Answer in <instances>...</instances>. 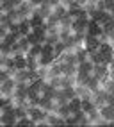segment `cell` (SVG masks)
<instances>
[{"label":"cell","mask_w":114,"mask_h":127,"mask_svg":"<svg viewBox=\"0 0 114 127\" xmlns=\"http://www.w3.org/2000/svg\"><path fill=\"white\" fill-rule=\"evenodd\" d=\"M89 2H95V4H96V2H98V0H89Z\"/></svg>","instance_id":"bcb514c9"},{"label":"cell","mask_w":114,"mask_h":127,"mask_svg":"<svg viewBox=\"0 0 114 127\" xmlns=\"http://www.w3.org/2000/svg\"><path fill=\"white\" fill-rule=\"evenodd\" d=\"M86 86L91 90V91H96V90H100V88H102V81H100L98 77H95V75L91 73V75L87 77V81H86Z\"/></svg>","instance_id":"7c38bea8"},{"label":"cell","mask_w":114,"mask_h":127,"mask_svg":"<svg viewBox=\"0 0 114 127\" xmlns=\"http://www.w3.org/2000/svg\"><path fill=\"white\" fill-rule=\"evenodd\" d=\"M87 116H89V120H91V125H96V122L102 118V115H100V107H93V109H89L87 111Z\"/></svg>","instance_id":"e0dca14e"},{"label":"cell","mask_w":114,"mask_h":127,"mask_svg":"<svg viewBox=\"0 0 114 127\" xmlns=\"http://www.w3.org/2000/svg\"><path fill=\"white\" fill-rule=\"evenodd\" d=\"M61 77L62 75H57V77H48V84H50L52 88H61Z\"/></svg>","instance_id":"e575fe53"},{"label":"cell","mask_w":114,"mask_h":127,"mask_svg":"<svg viewBox=\"0 0 114 127\" xmlns=\"http://www.w3.org/2000/svg\"><path fill=\"white\" fill-rule=\"evenodd\" d=\"M71 34H73L71 29H61L59 27V38H61V41H68Z\"/></svg>","instance_id":"d6a6232c"},{"label":"cell","mask_w":114,"mask_h":127,"mask_svg":"<svg viewBox=\"0 0 114 127\" xmlns=\"http://www.w3.org/2000/svg\"><path fill=\"white\" fill-rule=\"evenodd\" d=\"M68 106H70V109H71V113H77V111H80V109H82V98L73 97L70 102H68Z\"/></svg>","instance_id":"7402d4cb"},{"label":"cell","mask_w":114,"mask_h":127,"mask_svg":"<svg viewBox=\"0 0 114 127\" xmlns=\"http://www.w3.org/2000/svg\"><path fill=\"white\" fill-rule=\"evenodd\" d=\"M59 27H61V29H71V27H73V18H71L70 14H68V16H64V18H61Z\"/></svg>","instance_id":"f546056e"},{"label":"cell","mask_w":114,"mask_h":127,"mask_svg":"<svg viewBox=\"0 0 114 127\" xmlns=\"http://www.w3.org/2000/svg\"><path fill=\"white\" fill-rule=\"evenodd\" d=\"M68 9H70L68 5L59 4V5H55V7H54V14H57L59 18H64V16H68Z\"/></svg>","instance_id":"4316f807"},{"label":"cell","mask_w":114,"mask_h":127,"mask_svg":"<svg viewBox=\"0 0 114 127\" xmlns=\"http://www.w3.org/2000/svg\"><path fill=\"white\" fill-rule=\"evenodd\" d=\"M32 32L39 38L41 43H45V41H46V23H45V25H38V27H32Z\"/></svg>","instance_id":"4fadbf2b"},{"label":"cell","mask_w":114,"mask_h":127,"mask_svg":"<svg viewBox=\"0 0 114 127\" xmlns=\"http://www.w3.org/2000/svg\"><path fill=\"white\" fill-rule=\"evenodd\" d=\"M102 29H103V32H105V34H112V32H114V20H111V22H107V23H103L102 25Z\"/></svg>","instance_id":"d590c367"},{"label":"cell","mask_w":114,"mask_h":127,"mask_svg":"<svg viewBox=\"0 0 114 127\" xmlns=\"http://www.w3.org/2000/svg\"><path fill=\"white\" fill-rule=\"evenodd\" d=\"M77 84L75 77H70V75H62L61 77V88H73Z\"/></svg>","instance_id":"603a6c76"},{"label":"cell","mask_w":114,"mask_h":127,"mask_svg":"<svg viewBox=\"0 0 114 127\" xmlns=\"http://www.w3.org/2000/svg\"><path fill=\"white\" fill-rule=\"evenodd\" d=\"M16 43L20 45L21 52H25V54H27V50L30 48V43H29V38H27V36H20V38H18V41H16Z\"/></svg>","instance_id":"f1b7e54d"},{"label":"cell","mask_w":114,"mask_h":127,"mask_svg":"<svg viewBox=\"0 0 114 127\" xmlns=\"http://www.w3.org/2000/svg\"><path fill=\"white\" fill-rule=\"evenodd\" d=\"M16 90V79L14 77H9L0 82V95L2 97H13V93Z\"/></svg>","instance_id":"7a4b0ae2"},{"label":"cell","mask_w":114,"mask_h":127,"mask_svg":"<svg viewBox=\"0 0 114 127\" xmlns=\"http://www.w3.org/2000/svg\"><path fill=\"white\" fill-rule=\"evenodd\" d=\"M29 20H30V25H32V27H38V25H45V18L38 13V9L32 13V16H30Z\"/></svg>","instance_id":"d6986e66"},{"label":"cell","mask_w":114,"mask_h":127,"mask_svg":"<svg viewBox=\"0 0 114 127\" xmlns=\"http://www.w3.org/2000/svg\"><path fill=\"white\" fill-rule=\"evenodd\" d=\"M38 13H39V14H41V16H43V18L46 20V18H48V16H50V14L54 13V5H50V4H48V2H46V4H43L41 7H38Z\"/></svg>","instance_id":"ffe728a7"},{"label":"cell","mask_w":114,"mask_h":127,"mask_svg":"<svg viewBox=\"0 0 114 127\" xmlns=\"http://www.w3.org/2000/svg\"><path fill=\"white\" fill-rule=\"evenodd\" d=\"M27 38H29V43H30V47H32V45H38V43H41V41H39V38L34 34V32H30V34H29Z\"/></svg>","instance_id":"f35d334b"},{"label":"cell","mask_w":114,"mask_h":127,"mask_svg":"<svg viewBox=\"0 0 114 127\" xmlns=\"http://www.w3.org/2000/svg\"><path fill=\"white\" fill-rule=\"evenodd\" d=\"M102 32H103L102 23H98L96 20H89V25H87V34H91V36H96V38H98Z\"/></svg>","instance_id":"9c48e42d"},{"label":"cell","mask_w":114,"mask_h":127,"mask_svg":"<svg viewBox=\"0 0 114 127\" xmlns=\"http://www.w3.org/2000/svg\"><path fill=\"white\" fill-rule=\"evenodd\" d=\"M16 9V5H14V0H0V13H9Z\"/></svg>","instance_id":"ac0fdd59"},{"label":"cell","mask_w":114,"mask_h":127,"mask_svg":"<svg viewBox=\"0 0 114 127\" xmlns=\"http://www.w3.org/2000/svg\"><path fill=\"white\" fill-rule=\"evenodd\" d=\"M43 56H55V52H54V45H50V43H43V52H41Z\"/></svg>","instance_id":"74e56055"},{"label":"cell","mask_w":114,"mask_h":127,"mask_svg":"<svg viewBox=\"0 0 114 127\" xmlns=\"http://www.w3.org/2000/svg\"><path fill=\"white\" fill-rule=\"evenodd\" d=\"M64 50H66V43H64V41H59V43H55L54 45V52H55V59L59 57Z\"/></svg>","instance_id":"1f68e13d"},{"label":"cell","mask_w":114,"mask_h":127,"mask_svg":"<svg viewBox=\"0 0 114 127\" xmlns=\"http://www.w3.org/2000/svg\"><path fill=\"white\" fill-rule=\"evenodd\" d=\"M45 23H46V27L48 29H50V27H59V23H61V18H59V16H57V14H50V16H48V18L45 20Z\"/></svg>","instance_id":"d4e9b609"},{"label":"cell","mask_w":114,"mask_h":127,"mask_svg":"<svg viewBox=\"0 0 114 127\" xmlns=\"http://www.w3.org/2000/svg\"><path fill=\"white\" fill-rule=\"evenodd\" d=\"M102 88L107 91V93H114V79H111V77H107V79H103L102 81Z\"/></svg>","instance_id":"83f0119b"},{"label":"cell","mask_w":114,"mask_h":127,"mask_svg":"<svg viewBox=\"0 0 114 127\" xmlns=\"http://www.w3.org/2000/svg\"><path fill=\"white\" fill-rule=\"evenodd\" d=\"M30 32H32L30 20H21V22H20V34H21V36H29Z\"/></svg>","instance_id":"44dd1931"},{"label":"cell","mask_w":114,"mask_h":127,"mask_svg":"<svg viewBox=\"0 0 114 127\" xmlns=\"http://www.w3.org/2000/svg\"><path fill=\"white\" fill-rule=\"evenodd\" d=\"M100 115H102L103 120L109 122V125H114V106H111V104L102 106L100 107Z\"/></svg>","instance_id":"277c9868"},{"label":"cell","mask_w":114,"mask_h":127,"mask_svg":"<svg viewBox=\"0 0 114 127\" xmlns=\"http://www.w3.org/2000/svg\"><path fill=\"white\" fill-rule=\"evenodd\" d=\"M93 75H95V77H98L100 81L107 79V77H109V64H105V63H98V64H95Z\"/></svg>","instance_id":"5b68a950"},{"label":"cell","mask_w":114,"mask_h":127,"mask_svg":"<svg viewBox=\"0 0 114 127\" xmlns=\"http://www.w3.org/2000/svg\"><path fill=\"white\" fill-rule=\"evenodd\" d=\"M46 2H48V0H30V4L34 5L36 9H38V7H41L43 4H46Z\"/></svg>","instance_id":"60d3db41"},{"label":"cell","mask_w":114,"mask_h":127,"mask_svg":"<svg viewBox=\"0 0 114 127\" xmlns=\"http://www.w3.org/2000/svg\"><path fill=\"white\" fill-rule=\"evenodd\" d=\"M75 93H77L78 98H91V100L95 95V91H91L86 84H75Z\"/></svg>","instance_id":"52a82bcc"},{"label":"cell","mask_w":114,"mask_h":127,"mask_svg":"<svg viewBox=\"0 0 114 127\" xmlns=\"http://www.w3.org/2000/svg\"><path fill=\"white\" fill-rule=\"evenodd\" d=\"M55 113H57V115H59V116H62V118H64V120H66V118H68L70 115H73L68 104H57V109H55Z\"/></svg>","instance_id":"9a60e30c"},{"label":"cell","mask_w":114,"mask_h":127,"mask_svg":"<svg viewBox=\"0 0 114 127\" xmlns=\"http://www.w3.org/2000/svg\"><path fill=\"white\" fill-rule=\"evenodd\" d=\"M77 59H78V63H82V61H86V59H89V50L82 45V47H78L77 50Z\"/></svg>","instance_id":"cb8c5ba5"},{"label":"cell","mask_w":114,"mask_h":127,"mask_svg":"<svg viewBox=\"0 0 114 127\" xmlns=\"http://www.w3.org/2000/svg\"><path fill=\"white\" fill-rule=\"evenodd\" d=\"M89 14L86 13V9H84V14L80 16V18H75L73 20V27H71V31L73 32H77V34H87V25H89Z\"/></svg>","instance_id":"6da1fadb"},{"label":"cell","mask_w":114,"mask_h":127,"mask_svg":"<svg viewBox=\"0 0 114 127\" xmlns=\"http://www.w3.org/2000/svg\"><path fill=\"white\" fill-rule=\"evenodd\" d=\"M0 122H2L5 127H16L18 118H16L14 113H2V115H0Z\"/></svg>","instance_id":"ba28073f"},{"label":"cell","mask_w":114,"mask_h":127,"mask_svg":"<svg viewBox=\"0 0 114 127\" xmlns=\"http://www.w3.org/2000/svg\"><path fill=\"white\" fill-rule=\"evenodd\" d=\"M84 47L89 50V52H96L100 48V39L96 36H91V34H86V39H84Z\"/></svg>","instance_id":"8992f818"},{"label":"cell","mask_w":114,"mask_h":127,"mask_svg":"<svg viewBox=\"0 0 114 127\" xmlns=\"http://www.w3.org/2000/svg\"><path fill=\"white\" fill-rule=\"evenodd\" d=\"M43 52V43H38V45H32L29 50H27V59L29 57H39Z\"/></svg>","instance_id":"2e32d148"},{"label":"cell","mask_w":114,"mask_h":127,"mask_svg":"<svg viewBox=\"0 0 114 127\" xmlns=\"http://www.w3.org/2000/svg\"><path fill=\"white\" fill-rule=\"evenodd\" d=\"M61 4L68 5V7H73V5H77V4H75V0H61Z\"/></svg>","instance_id":"b9f144b4"},{"label":"cell","mask_w":114,"mask_h":127,"mask_svg":"<svg viewBox=\"0 0 114 127\" xmlns=\"http://www.w3.org/2000/svg\"><path fill=\"white\" fill-rule=\"evenodd\" d=\"M89 2V0H75V4L77 5H80V7H86V4Z\"/></svg>","instance_id":"ee69618b"},{"label":"cell","mask_w":114,"mask_h":127,"mask_svg":"<svg viewBox=\"0 0 114 127\" xmlns=\"http://www.w3.org/2000/svg\"><path fill=\"white\" fill-rule=\"evenodd\" d=\"M93 70H95V63L89 61V59H86V61H82V63H78V72H84V73H89V75H91Z\"/></svg>","instance_id":"5bb4252c"},{"label":"cell","mask_w":114,"mask_h":127,"mask_svg":"<svg viewBox=\"0 0 114 127\" xmlns=\"http://www.w3.org/2000/svg\"><path fill=\"white\" fill-rule=\"evenodd\" d=\"M68 14L71 16L73 20H75V18H80V16L84 14V7H80V5H73V7H70V9H68Z\"/></svg>","instance_id":"484cf974"},{"label":"cell","mask_w":114,"mask_h":127,"mask_svg":"<svg viewBox=\"0 0 114 127\" xmlns=\"http://www.w3.org/2000/svg\"><path fill=\"white\" fill-rule=\"evenodd\" d=\"M89 61H93L95 64L103 63V56L100 54V50H96V52H89Z\"/></svg>","instance_id":"4dcf8cb0"},{"label":"cell","mask_w":114,"mask_h":127,"mask_svg":"<svg viewBox=\"0 0 114 127\" xmlns=\"http://www.w3.org/2000/svg\"><path fill=\"white\" fill-rule=\"evenodd\" d=\"M46 124H48V125H66V120H64L62 116H59L57 113H50V111H48Z\"/></svg>","instance_id":"8fae6325"},{"label":"cell","mask_w":114,"mask_h":127,"mask_svg":"<svg viewBox=\"0 0 114 127\" xmlns=\"http://www.w3.org/2000/svg\"><path fill=\"white\" fill-rule=\"evenodd\" d=\"M103 2H105V11H112L114 9V0H103Z\"/></svg>","instance_id":"ab89813d"},{"label":"cell","mask_w":114,"mask_h":127,"mask_svg":"<svg viewBox=\"0 0 114 127\" xmlns=\"http://www.w3.org/2000/svg\"><path fill=\"white\" fill-rule=\"evenodd\" d=\"M109 95H111V93H107L103 88L96 90L95 95H93V102H95V106H96V107H102V106H105V104H109Z\"/></svg>","instance_id":"3957f363"},{"label":"cell","mask_w":114,"mask_h":127,"mask_svg":"<svg viewBox=\"0 0 114 127\" xmlns=\"http://www.w3.org/2000/svg\"><path fill=\"white\" fill-rule=\"evenodd\" d=\"M20 125H36V122L34 120H32V118L30 116H23V118H20V120H18V124H16V127H20Z\"/></svg>","instance_id":"836d02e7"},{"label":"cell","mask_w":114,"mask_h":127,"mask_svg":"<svg viewBox=\"0 0 114 127\" xmlns=\"http://www.w3.org/2000/svg\"><path fill=\"white\" fill-rule=\"evenodd\" d=\"M109 38H111V45H112V47H114V32H112V34H111V36H109Z\"/></svg>","instance_id":"f6af8a7d"},{"label":"cell","mask_w":114,"mask_h":127,"mask_svg":"<svg viewBox=\"0 0 114 127\" xmlns=\"http://www.w3.org/2000/svg\"><path fill=\"white\" fill-rule=\"evenodd\" d=\"M96 7H98V11H105V2L103 0H98V2H96Z\"/></svg>","instance_id":"7bdbcfd3"},{"label":"cell","mask_w":114,"mask_h":127,"mask_svg":"<svg viewBox=\"0 0 114 127\" xmlns=\"http://www.w3.org/2000/svg\"><path fill=\"white\" fill-rule=\"evenodd\" d=\"M61 64H62V75L75 77L78 73V64H75V63H61Z\"/></svg>","instance_id":"30bf717a"},{"label":"cell","mask_w":114,"mask_h":127,"mask_svg":"<svg viewBox=\"0 0 114 127\" xmlns=\"http://www.w3.org/2000/svg\"><path fill=\"white\" fill-rule=\"evenodd\" d=\"M61 38H59V32L57 34H46V41L45 43H50V45H55V43H59Z\"/></svg>","instance_id":"8d00e7d4"}]
</instances>
